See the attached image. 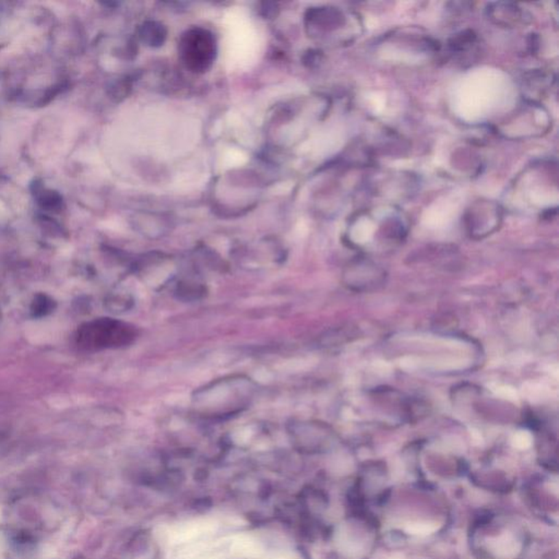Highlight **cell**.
Returning <instances> with one entry per match:
<instances>
[{
	"label": "cell",
	"instance_id": "obj_1",
	"mask_svg": "<svg viewBox=\"0 0 559 559\" xmlns=\"http://www.w3.org/2000/svg\"><path fill=\"white\" fill-rule=\"evenodd\" d=\"M551 118L538 102L525 99L497 126V132L507 139L523 140L543 136L549 132Z\"/></svg>",
	"mask_w": 559,
	"mask_h": 559
},
{
	"label": "cell",
	"instance_id": "obj_2",
	"mask_svg": "<svg viewBox=\"0 0 559 559\" xmlns=\"http://www.w3.org/2000/svg\"><path fill=\"white\" fill-rule=\"evenodd\" d=\"M311 27L321 34L337 33L342 43H350L363 32L361 18L352 11L337 7H321L311 12Z\"/></svg>",
	"mask_w": 559,
	"mask_h": 559
},
{
	"label": "cell",
	"instance_id": "obj_3",
	"mask_svg": "<svg viewBox=\"0 0 559 559\" xmlns=\"http://www.w3.org/2000/svg\"><path fill=\"white\" fill-rule=\"evenodd\" d=\"M127 326L110 319H97L82 324L75 335V342L83 350H101L126 342Z\"/></svg>",
	"mask_w": 559,
	"mask_h": 559
},
{
	"label": "cell",
	"instance_id": "obj_4",
	"mask_svg": "<svg viewBox=\"0 0 559 559\" xmlns=\"http://www.w3.org/2000/svg\"><path fill=\"white\" fill-rule=\"evenodd\" d=\"M182 57L193 70H204L214 58V40L211 34L195 29L186 35L182 42Z\"/></svg>",
	"mask_w": 559,
	"mask_h": 559
},
{
	"label": "cell",
	"instance_id": "obj_5",
	"mask_svg": "<svg viewBox=\"0 0 559 559\" xmlns=\"http://www.w3.org/2000/svg\"><path fill=\"white\" fill-rule=\"evenodd\" d=\"M486 16L492 23L501 27L514 29L530 23L531 16L514 3H490L486 7Z\"/></svg>",
	"mask_w": 559,
	"mask_h": 559
},
{
	"label": "cell",
	"instance_id": "obj_6",
	"mask_svg": "<svg viewBox=\"0 0 559 559\" xmlns=\"http://www.w3.org/2000/svg\"><path fill=\"white\" fill-rule=\"evenodd\" d=\"M501 204L492 200H477L471 204L470 209L466 212V221L470 228H492L501 219Z\"/></svg>",
	"mask_w": 559,
	"mask_h": 559
},
{
	"label": "cell",
	"instance_id": "obj_7",
	"mask_svg": "<svg viewBox=\"0 0 559 559\" xmlns=\"http://www.w3.org/2000/svg\"><path fill=\"white\" fill-rule=\"evenodd\" d=\"M523 88H525V93L529 94L530 97L527 101H532L533 95H542L544 92L547 91L555 82V78L549 73H544L542 70H534L531 73H527L523 78Z\"/></svg>",
	"mask_w": 559,
	"mask_h": 559
},
{
	"label": "cell",
	"instance_id": "obj_8",
	"mask_svg": "<svg viewBox=\"0 0 559 559\" xmlns=\"http://www.w3.org/2000/svg\"><path fill=\"white\" fill-rule=\"evenodd\" d=\"M477 43H479V38H477V33L474 32L473 29H468L453 35L448 42V47H449L450 53L457 55V56H462L473 51L477 47Z\"/></svg>",
	"mask_w": 559,
	"mask_h": 559
},
{
	"label": "cell",
	"instance_id": "obj_9",
	"mask_svg": "<svg viewBox=\"0 0 559 559\" xmlns=\"http://www.w3.org/2000/svg\"><path fill=\"white\" fill-rule=\"evenodd\" d=\"M511 442H512L514 447L518 448V449H527L532 444V436L527 431H516L512 439H511Z\"/></svg>",
	"mask_w": 559,
	"mask_h": 559
},
{
	"label": "cell",
	"instance_id": "obj_10",
	"mask_svg": "<svg viewBox=\"0 0 559 559\" xmlns=\"http://www.w3.org/2000/svg\"><path fill=\"white\" fill-rule=\"evenodd\" d=\"M495 391L497 396H501L503 399L511 400V401H516L518 400V394L514 388L508 387V385H499L497 388L492 389Z\"/></svg>",
	"mask_w": 559,
	"mask_h": 559
}]
</instances>
